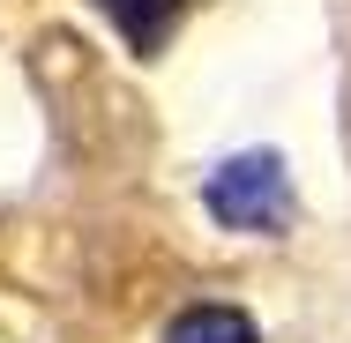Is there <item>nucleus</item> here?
I'll return each instance as SVG.
<instances>
[{
  "label": "nucleus",
  "instance_id": "obj_1",
  "mask_svg": "<svg viewBox=\"0 0 351 343\" xmlns=\"http://www.w3.org/2000/svg\"><path fill=\"white\" fill-rule=\"evenodd\" d=\"M202 209H210L224 231H254V239H277L284 224L299 216V194H291V172H284L277 149H239L224 157L202 187Z\"/></svg>",
  "mask_w": 351,
  "mask_h": 343
},
{
  "label": "nucleus",
  "instance_id": "obj_2",
  "mask_svg": "<svg viewBox=\"0 0 351 343\" xmlns=\"http://www.w3.org/2000/svg\"><path fill=\"white\" fill-rule=\"evenodd\" d=\"M97 15L128 38V53H135V60H157V53L172 45V30H180L187 0H97Z\"/></svg>",
  "mask_w": 351,
  "mask_h": 343
},
{
  "label": "nucleus",
  "instance_id": "obj_3",
  "mask_svg": "<svg viewBox=\"0 0 351 343\" xmlns=\"http://www.w3.org/2000/svg\"><path fill=\"white\" fill-rule=\"evenodd\" d=\"M165 343H262V329H254V314H239V306H224V298H202V306L172 314Z\"/></svg>",
  "mask_w": 351,
  "mask_h": 343
}]
</instances>
